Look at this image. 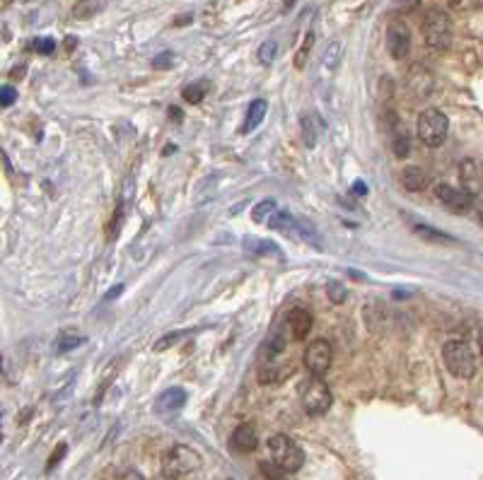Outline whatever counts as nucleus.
Here are the masks:
<instances>
[{
  "mask_svg": "<svg viewBox=\"0 0 483 480\" xmlns=\"http://www.w3.org/2000/svg\"><path fill=\"white\" fill-rule=\"evenodd\" d=\"M312 46H314V34L310 32V34L305 37V41H302V46L297 48V53H295V68H297V70H305L307 58H310Z\"/></svg>",
  "mask_w": 483,
  "mask_h": 480,
  "instance_id": "23",
  "label": "nucleus"
},
{
  "mask_svg": "<svg viewBox=\"0 0 483 480\" xmlns=\"http://www.w3.org/2000/svg\"><path fill=\"white\" fill-rule=\"evenodd\" d=\"M302 360H305V367L310 374L324 376L326 372L331 369V362H334V347H331V343L324 340V338H316V340H312L310 345L305 347Z\"/></svg>",
  "mask_w": 483,
  "mask_h": 480,
  "instance_id": "7",
  "label": "nucleus"
},
{
  "mask_svg": "<svg viewBox=\"0 0 483 480\" xmlns=\"http://www.w3.org/2000/svg\"><path fill=\"white\" fill-rule=\"evenodd\" d=\"M460 181L466 193L481 195L483 193V164L479 160H464L460 164Z\"/></svg>",
  "mask_w": 483,
  "mask_h": 480,
  "instance_id": "10",
  "label": "nucleus"
},
{
  "mask_svg": "<svg viewBox=\"0 0 483 480\" xmlns=\"http://www.w3.org/2000/svg\"><path fill=\"white\" fill-rule=\"evenodd\" d=\"M82 343H85V336H75V333H66V336L58 338L56 350H58V352H68V350H73V347H80Z\"/></svg>",
  "mask_w": 483,
  "mask_h": 480,
  "instance_id": "25",
  "label": "nucleus"
},
{
  "mask_svg": "<svg viewBox=\"0 0 483 480\" xmlns=\"http://www.w3.org/2000/svg\"><path fill=\"white\" fill-rule=\"evenodd\" d=\"M387 48L394 61H404L411 51V32L404 22H392L387 27Z\"/></svg>",
  "mask_w": 483,
  "mask_h": 480,
  "instance_id": "9",
  "label": "nucleus"
},
{
  "mask_svg": "<svg viewBox=\"0 0 483 480\" xmlns=\"http://www.w3.org/2000/svg\"><path fill=\"white\" fill-rule=\"evenodd\" d=\"M479 345H481V352H483V328H481V333H479Z\"/></svg>",
  "mask_w": 483,
  "mask_h": 480,
  "instance_id": "40",
  "label": "nucleus"
},
{
  "mask_svg": "<svg viewBox=\"0 0 483 480\" xmlns=\"http://www.w3.org/2000/svg\"><path fill=\"white\" fill-rule=\"evenodd\" d=\"M174 63H177V53H174V51H162L160 56L153 58V68H155V70H169Z\"/></svg>",
  "mask_w": 483,
  "mask_h": 480,
  "instance_id": "27",
  "label": "nucleus"
},
{
  "mask_svg": "<svg viewBox=\"0 0 483 480\" xmlns=\"http://www.w3.org/2000/svg\"><path fill=\"white\" fill-rule=\"evenodd\" d=\"M353 191H355L358 195H365V193H368V186H365L363 181H355V184H353Z\"/></svg>",
  "mask_w": 483,
  "mask_h": 480,
  "instance_id": "38",
  "label": "nucleus"
},
{
  "mask_svg": "<svg viewBox=\"0 0 483 480\" xmlns=\"http://www.w3.org/2000/svg\"><path fill=\"white\" fill-rule=\"evenodd\" d=\"M261 471L268 480H287V476H290V473L283 471V468L276 466V463H261Z\"/></svg>",
  "mask_w": 483,
  "mask_h": 480,
  "instance_id": "28",
  "label": "nucleus"
},
{
  "mask_svg": "<svg viewBox=\"0 0 483 480\" xmlns=\"http://www.w3.org/2000/svg\"><path fill=\"white\" fill-rule=\"evenodd\" d=\"M450 131V119L440 109H426L416 121V133L426 148H440Z\"/></svg>",
  "mask_w": 483,
  "mask_h": 480,
  "instance_id": "5",
  "label": "nucleus"
},
{
  "mask_svg": "<svg viewBox=\"0 0 483 480\" xmlns=\"http://www.w3.org/2000/svg\"><path fill=\"white\" fill-rule=\"evenodd\" d=\"M450 5H460V3H464V0H447Z\"/></svg>",
  "mask_w": 483,
  "mask_h": 480,
  "instance_id": "41",
  "label": "nucleus"
},
{
  "mask_svg": "<svg viewBox=\"0 0 483 480\" xmlns=\"http://www.w3.org/2000/svg\"><path fill=\"white\" fill-rule=\"evenodd\" d=\"M184 403H187V391H184L182 386H174V389H167L160 396L158 403H155V410H158V413H174V410H179Z\"/></svg>",
  "mask_w": 483,
  "mask_h": 480,
  "instance_id": "14",
  "label": "nucleus"
},
{
  "mask_svg": "<svg viewBox=\"0 0 483 480\" xmlns=\"http://www.w3.org/2000/svg\"><path fill=\"white\" fill-rule=\"evenodd\" d=\"M481 222H483V213H481Z\"/></svg>",
  "mask_w": 483,
  "mask_h": 480,
  "instance_id": "43",
  "label": "nucleus"
},
{
  "mask_svg": "<svg viewBox=\"0 0 483 480\" xmlns=\"http://www.w3.org/2000/svg\"><path fill=\"white\" fill-rule=\"evenodd\" d=\"M413 232L418 234L421 239H426L428 244H445V242H457L452 234L447 232H440V229L430 227V224H423V222H416L413 224Z\"/></svg>",
  "mask_w": 483,
  "mask_h": 480,
  "instance_id": "17",
  "label": "nucleus"
},
{
  "mask_svg": "<svg viewBox=\"0 0 483 480\" xmlns=\"http://www.w3.org/2000/svg\"><path fill=\"white\" fill-rule=\"evenodd\" d=\"M394 5H397V10H406V12H411V10H416L418 5H421V0H394Z\"/></svg>",
  "mask_w": 483,
  "mask_h": 480,
  "instance_id": "33",
  "label": "nucleus"
},
{
  "mask_svg": "<svg viewBox=\"0 0 483 480\" xmlns=\"http://www.w3.org/2000/svg\"><path fill=\"white\" fill-rule=\"evenodd\" d=\"M121 480H145V478L140 476L138 471H126L124 476H121Z\"/></svg>",
  "mask_w": 483,
  "mask_h": 480,
  "instance_id": "37",
  "label": "nucleus"
},
{
  "mask_svg": "<svg viewBox=\"0 0 483 480\" xmlns=\"http://www.w3.org/2000/svg\"><path fill=\"white\" fill-rule=\"evenodd\" d=\"M276 53H278V44L276 41H263L261 46H258L256 56H258V63H263V66H271L273 61H276Z\"/></svg>",
  "mask_w": 483,
  "mask_h": 480,
  "instance_id": "24",
  "label": "nucleus"
},
{
  "mask_svg": "<svg viewBox=\"0 0 483 480\" xmlns=\"http://www.w3.org/2000/svg\"><path fill=\"white\" fill-rule=\"evenodd\" d=\"M302 138H305V145H307V148H314L316 135H314V131H312L310 116H302Z\"/></svg>",
  "mask_w": 483,
  "mask_h": 480,
  "instance_id": "31",
  "label": "nucleus"
},
{
  "mask_svg": "<svg viewBox=\"0 0 483 480\" xmlns=\"http://www.w3.org/2000/svg\"><path fill=\"white\" fill-rule=\"evenodd\" d=\"M401 184L406 191H423L430 184V176H428V171H423L421 166H406V169L401 171Z\"/></svg>",
  "mask_w": 483,
  "mask_h": 480,
  "instance_id": "16",
  "label": "nucleus"
},
{
  "mask_svg": "<svg viewBox=\"0 0 483 480\" xmlns=\"http://www.w3.org/2000/svg\"><path fill=\"white\" fill-rule=\"evenodd\" d=\"M341 56H343V46H341V41H331L329 46H326L324 56H321V68L324 70H336L341 63Z\"/></svg>",
  "mask_w": 483,
  "mask_h": 480,
  "instance_id": "19",
  "label": "nucleus"
},
{
  "mask_svg": "<svg viewBox=\"0 0 483 480\" xmlns=\"http://www.w3.org/2000/svg\"><path fill=\"white\" fill-rule=\"evenodd\" d=\"M121 292H124V285H119V287H111L109 292L104 295V300H114V297H119Z\"/></svg>",
  "mask_w": 483,
  "mask_h": 480,
  "instance_id": "35",
  "label": "nucleus"
},
{
  "mask_svg": "<svg viewBox=\"0 0 483 480\" xmlns=\"http://www.w3.org/2000/svg\"><path fill=\"white\" fill-rule=\"evenodd\" d=\"M278 213V205H276V200H261L258 205H254V210H252V220L256 224H266L268 227V222H271V218Z\"/></svg>",
  "mask_w": 483,
  "mask_h": 480,
  "instance_id": "18",
  "label": "nucleus"
},
{
  "mask_svg": "<svg viewBox=\"0 0 483 480\" xmlns=\"http://www.w3.org/2000/svg\"><path fill=\"white\" fill-rule=\"evenodd\" d=\"M268 457H271V461L276 466H281L287 473H297L302 468V463H305L302 447L287 434H273L268 439Z\"/></svg>",
  "mask_w": 483,
  "mask_h": 480,
  "instance_id": "2",
  "label": "nucleus"
},
{
  "mask_svg": "<svg viewBox=\"0 0 483 480\" xmlns=\"http://www.w3.org/2000/svg\"><path fill=\"white\" fill-rule=\"evenodd\" d=\"M297 399H300L302 408L307 415H324L329 413L331 403H334V396L331 389L326 386V381L316 374H310L307 379H302L297 384Z\"/></svg>",
  "mask_w": 483,
  "mask_h": 480,
  "instance_id": "1",
  "label": "nucleus"
},
{
  "mask_svg": "<svg viewBox=\"0 0 483 480\" xmlns=\"http://www.w3.org/2000/svg\"><path fill=\"white\" fill-rule=\"evenodd\" d=\"M184 336H189V331H177V333H167V336H162L158 343H155V350L158 352H162V350H167V347H172V345H177L179 340H182Z\"/></svg>",
  "mask_w": 483,
  "mask_h": 480,
  "instance_id": "26",
  "label": "nucleus"
},
{
  "mask_svg": "<svg viewBox=\"0 0 483 480\" xmlns=\"http://www.w3.org/2000/svg\"><path fill=\"white\" fill-rule=\"evenodd\" d=\"M292 3H297V0H285V8H290Z\"/></svg>",
  "mask_w": 483,
  "mask_h": 480,
  "instance_id": "42",
  "label": "nucleus"
},
{
  "mask_svg": "<svg viewBox=\"0 0 483 480\" xmlns=\"http://www.w3.org/2000/svg\"><path fill=\"white\" fill-rule=\"evenodd\" d=\"M106 0H80V3L73 8V15H75L77 19H85V17H92V15H97L100 10H104Z\"/></svg>",
  "mask_w": 483,
  "mask_h": 480,
  "instance_id": "20",
  "label": "nucleus"
},
{
  "mask_svg": "<svg viewBox=\"0 0 483 480\" xmlns=\"http://www.w3.org/2000/svg\"><path fill=\"white\" fill-rule=\"evenodd\" d=\"M285 326L295 340H305L312 331V314L305 309H300V307H297V309H290L285 316Z\"/></svg>",
  "mask_w": 483,
  "mask_h": 480,
  "instance_id": "12",
  "label": "nucleus"
},
{
  "mask_svg": "<svg viewBox=\"0 0 483 480\" xmlns=\"http://www.w3.org/2000/svg\"><path fill=\"white\" fill-rule=\"evenodd\" d=\"M247 251L249 253H254V256H258V253H268V256H278V258H283L281 256V251H278L276 247H273V242H261V239H247Z\"/></svg>",
  "mask_w": 483,
  "mask_h": 480,
  "instance_id": "22",
  "label": "nucleus"
},
{
  "mask_svg": "<svg viewBox=\"0 0 483 480\" xmlns=\"http://www.w3.org/2000/svg\"><path fill=\"white\" fill-rule=\"evenodd\" d=\"M394 155H397V157H406L408 155V135L406 133L394 135Z\"/></svg>",
  "mask_w": 483,
  "mask_h": 480,
  "instance_id": "30",
  "label": "nucleus"
},
{
  "mask_svg": "<svg viewBox=\"0 0 483 480\" xmlns=\"http://www.w3.org/2000/svg\"><path fill=\"white\" fill-rule=\"evenodd\" d=\"M24 70H27L24 66H17L12 73H10V77H12V80H22V77H24Z\"/></svg>",
  "mask_w": 483,
  "mask_h": 480,
  "instance_id": "36",
  "label": "nucleus"
},
{
  "mask_svg": "<svg viewBox=\"0 0 483 480\" xmlns=\"http://www.w3.org/2000/svg\"><path fill=\"white\" fill-rule=\"evenodd\" d=\"M442 360H445L447 369L457 376V379H471L476 372V360L471 352L469 343L462 338H452L442 347Z\"/></svg>",
  "mask_w": 483,
  "mask_h": 480,
  "instance_id": "3",
  "label": "nucleus"
},
{
  "mask_svg": "<svg viewBox=\"0 0 483 480\" xmlns=\"http://www.w3.org/2000/svg\"><path fill=\"white\" fill-rule=\"evenodd\" d=\"M32 48L37 53H44V56H48V53L56 51V41H53V39H34Z\"/></svg>",
  "mask_w": 483,
  "mask_h": 480,
  "instance_id": "29",
  "label": "nucleus"
},
{
  "mask_svg": "<svg viewBox=\"0 0 483 480\" xmlns=\"http://www.w3.org/2000/svg\"><path fill=\"white\" fill-rule=\"evenodd\" d=\"M256 447H258V437H256V430H254V425L242 423L240 428L232 432L230 449H235L237 454H252Z\"/></svg>",
  "mask_w": 483,
  "mask_h": 480,
  "instance_id": "11",
  "label": "nucleus"
},
{
  "mask_svg": "<svg viewBox=\"0 0 483 480\" xmlns=\"http://www.w3.org/2000/svg\"><path fill=\"white\" fill-rule=\"evenodd\" d=\"M285 331H273V333H268V338L263 340V345H261V350H258V360L261 362H271V360H276V355H281L283 350H285V345H287V340H285Z\"/></svg>",
  "mask_w": 483,
  "mask_h": 480,
  "instance_id": "13",
  "label": "nucleus"
},
{
  "mask_svg": "<svg viewBox=\"0 0 483 480\" xmlns=\"http://www.w3.org/2000/svg\"><path fill=\"white\" fill-rule=\"evenodd\" d=\"M331 295H334V300H336V302L343 300V290H341L339 285H331Z\"/></svg>",
  "mask_w": 483,
  "mask_h": 480,
  "instance_id": "39",
  "label": "nucleus"
},
{
  "mask_svg": "<svg viewBox=\"0 0 483 480\" xmlns=\"http://www.w3.org/2000/svg\"><path fill=\"white\" fill-rule=\"evenodd\" d=\"M435 198L445 205L450 213L455 215H464L471 210L474 205V195L466 193L464 189H457V186H450V184H435Z\"/></svg>",
  "mask_w": 483,
  "mask_h": 480,
  "instance_id": "8",
  "label": "nucleus"
},
{
  "mask_svg": "<svg viewBox=\"0 0 483 480\" xmlns=\"http://www.w3.org/2000/svg\"><path fill=\"white\" fill-rule=\"evenodd\" d=\"M423 39L428 46L445 51L452 44V19L442 10H430L423 19Z\"/></svg>",
  "mask_w": 483,
  "mask_h": 480,
  "instance_id": "6",
  "label": "nucleus"
},
{
  "mask_svg": "<svg viewBox=\"0 0 483 480\" xmlns=\"http://www.w3.org/2000/svg\"><path fill=\"white\" fill-rule=\"evenodd\" d=\"M15 99H17V92H15L12 87H3V90H0V106L8 109V106L15 104Z\"/></svg>",
  "mask_w": 483,
  "mask_h": 480,
  "instance_id": "32",
  "label": "nucleus"
},
{
  "mask_svg": "<svg viewBox=\"0 0 483 480\" xmlns=\"http://www.w3.org/2000/svg\"><path fill=\"white\" fill-rule=\"evenodd\" d=\"M266 111H268V104L266 99H254L247 109V116H244V124H242V131L244 133H252L261 126V121L266 119Z\"/></svg>",
  "mask_w": 483,
  "mask_h": 480,
  "instance_id": "15",
  "label": "nucleus"
},
{
  "mask_svg": "<svg viewBox=\"0 0 483 480\" xmlns=\"http://www.w3.org/2000/svg\"><path fill=\"white\" fill-rule=\"evenodd\" d=\"M63 454H66V444H61V447L56 449V452H53V457H51V461H48V466H46V471H51L53 466H56L58 461H61L63 459Z\"/></svg>",
  "mask_w": 483,
  "mask_h": 480,
  "instance_id": "34",
  "label": "nucleus"
},
{
  "mask_svg": "<svg viewBox=\"0 0 483 480\" xmlns=\"http://www.w3.org/2000/svg\"><path fill=\"white\" fill-rule=\"evenodd\" d=\"M198 466H201V454L193 452L191 447H184V444L167 449L162 457V476L167 480H179L189 476Z\"/></svg>",
  "mask_w": 483,
  "mask_h": 480,
  "instance_id": "4",
  "label": "nucleus"
},
{
  "mask_svg": "<svg viewBox=\"0 0 483 480\" xmlns=\"http://www.w3.org/2000/svg\"><path fill=\"white\" fill-rule=\"evenodd\" d=\"M184 99L189 102V104H198V102L203 99V97L208 95V82L206 80H198V82H191V85L184 87Z\"/></svg>",
  "mask_w": 483,
  "mask_h": 480,
  "instance_id": "21",
  "label": "nucleus"
}]
</instances>
